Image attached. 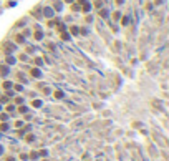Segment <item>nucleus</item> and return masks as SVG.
I'll return each instance as SVG.
<instances>
[{
  "label": "nucleus",
  "instance_id": "f03ea898",
  "mask_svg": "<svg viewBox=\"0 0 169 161\" xmlns=\"http://www.w3.org/2000/svg\"><path fill=\"white\" fill-rule=\"evenodd\" d=\"M42 38H43V33H42L40 30H38V32H35V40H42Z\"/></svg>",
  "mask_w": 169,
  "mask_h": 161
},
{
  "label": "nucleus",
  "instance_id": "9d476101",
  "mask_svg": "<svg viewBox=\"0 0 169 161\" xmlns=\"http://www.w3.org/2000/svg\"><path fill=\"white\" fill-rule=\"evenodd\" d=\"M3 86H5V88L8 90V88H12V83H8V81H5V83H3Z\"/></svg>",
  "mask_w": 169,
  "mask_h": 161
},
{
  "label": "nucleus",
  "instance_id": "20e7f679",
  "mask_svg": "<svg viewBox=\"0 0 169 161\" xmlns=\"http://www.w3.org/2000/svg\"><path fill=\"white\" fill-rule=\"evenodd\" d=\"M83 10H85V12H88V10H91V5H88L86 2H85V3H83Z\"/></svg>",
  "mask_w": 169,
  "mask_h": 161
},
{
  "label": "nucleus",
  "instance_id": "423d86ee",
  "mask_svg": "<svg viewBox=\"0 0 169 161\" xmlns=\"http://www.w3.org/2000/svg\"><path fill=\"white\" fill-rule=\"evenodd\" d=\"M99 15H101L103 18H106V17H108V12H106V10H101V12H99Z\"/></svg>",
  "mask_w": 169,
  "mask_h": 161
},
{
  "label": "nucleus",
  "instance_id": "7ed1b4c3",
  "mask_svg": "<svg viewBox=\"0 0 169 161\" xmlns=\"http://www.w3.org/2000/svg\"><path fill=\"white\" fill-rule=\"evenodd\" d=\"M113 18H115V20H120L121 18V12H115V13H113Z\"/></svg>",
  "mask_w": 169,
  "mask_h": 161
},
{
  "label": "nucleus",
  "instance_id": "6e6552de",
  "mask_svg": "<svg viewBox=\"0 0 169 161\" xmlns=\"http://www.w3.org/2000/svg\"><path fill=\"white\" fill-rule=\"evenodd\" d=\"M33 77H40V70H33Z\"/></svg>",
  "mask_w": 169,
  "mask_h": 161
},
{
  "label": "nucleus",
  "instance_id": "f257e3e1",
  "mask_svg": "<svg viewBox=\"0 0 169 161\" xmlns=\"http://www.w3.org/2000/svg\"><path fill=\"white\" fill-rule=\"evenodd\" d=\"M45 17H48V18L53 17V8H45Z\"/></svg>",
  "mask_w": 169,
  "mask_h": 161
},
{
  "label": "nucleus",
  "instance_id": "9b49d317",
  "mask_svg": "<svg viewBox=\"0 0 169 161\" xmlns=\"http://www.w3.org/2000/svg\"><path fill=\"white\" fill-rule=\"evenodd\" d=\"M61 38H65V40H68V38H70V35H68V33H61Z\"/></svg>",
  "mask_w": 169,
  "mask_h": 161
},
{
  "label": "nucleus",
  "instance_id": "0eeeda50",
  "mask_svg": "<svg viewBox=\"0 0 169 161\" xmlns=\"http://www.w3.org/2000/svg\"><path fill=\"white\" fill-rule=\"evenodd\" d=\"M78 32H80V30H78V27H71V33H73V35H76Z\"/></svg>",
  "mask_w": 169,
  "mask_h": 161
},
{
  "label": "nucleus",
  "instance_id": "f8f14e48",
  "mask_svg": "<svg viewBox=\"0 0 169 161\" xmlns=\"http://www.w3.org/2000/svg\"><path fill=\"white\" fill-rule=\"evenodd\" d=\"M55 96H56V98H61L63 95H61V91H56V93H55Z\"/></svg>",
  "mask_w": 169,
  "mask_h": 161
},
{
  "label": "nucleus",
  "instance_id": "39448f33",
  "mask_svg": "<svg viewBox=\"0 0 169 161\" xmlns=\"http://www.w3.org/2000/svg\"><path fill=\"white\" fill-rule=\"evenodd\" d=\"M7 63H15V58L13 56H7Z\"/></svg>",
  "mask_w": 169,
  "mask_h": 161
},
{
  "label": "nucleus",
  "instance_id": "ddd939ff",
  "mask_svg": "<svg viewBox=\"0 0 169 161\" xmlns=\"http://www.w3.org/2000/svg\"><path fill=\"white\" fill-rule=\"evenodd\" d=\"M66 2H73V0H66Z\"/></svg>",
  "mask_w": 169,
  "mask_h": 161
},
{
  "label": "nucleus",
  "instance_id": "1a4fd4ad",
  "mask_svg": "<svg viewBox=\"0 0 169 161\" xmlns=\"http://www.w3.org/2000/svg\"><path fill=\"white\" fill-rule=\"evenodd\" d=\"M128 23H129V18L124 17V18H123V25H128Z\"/></svg>",
  "mask_w": 169,
  "mask_h": 161
}]
</instances>
